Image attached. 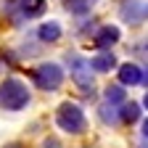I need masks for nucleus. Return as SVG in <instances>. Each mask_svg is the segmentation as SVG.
I'll list each match as a JSON object with an SVG mask.
<instances>
[{"mask_svg": "<svg viewBox=\"0 0 148 148\" xmlns=\"http://www.w3.org/2000/svg\"><path fill=\"white\" fill-rule=\"evenodd\" d=\"M45 11V0H18V13L32 18V16H40Z\"/></svg>", "mask_w": 148, "mask_h": 148, "instance_id": "nucleus-8", "label": "nucleus"}, {"mask_svg": "<svg viewBox=\"0 0 148 148\" xmlns=\"http://www.w3.org/2000/svg\"><path fill=\"white\" fill-rule=\"evenodd\" d=\"M101 119H103L106 124H114L116 119H122V114L114 108V103H106V106H101Z\"/></svg>", "mask_w": 148, "mask_h": 148, "instance_id": "nucleus-14", "label": "nucleus"}, {"mask_svg": "<svg viewBox=\"0 0 148 148\" xmlns=\"http://www.w3.org/2000/svg\"><path fill=\"white\" fill-rule=\"evenodd\" d=\"M90 64H92L95 71H111L116 66V58H114V53H101L95 58H90Z\"/></svg>", "mask_w": 148, "mask_h": 148, "instance_id": "nucleus-10", "label": "nucleus"}, {"mask_svg": "<svg viewBox=\"0 0 148 148\" xmlns=\"http://www.w3.org/2000/svg\"><path fill=\"white\" fill-rule=\"evenodd\" d=\"M56 122H58V127L64 132H69V135L85 132V114L79 111V106H74V103H61L58 114H56Z\"/></svg>", "mask_w": 148, "mask_h": 148, "instance_id": "nucleus-2", "label": "nucleus"}, {"mask_svg": "<svg viewBox=\"0 0 148 148\" xmlns=\"http://www.w3.org/2000/svg\"><path fill=\"white\" fill-rule=\"evenodd\" d=\"M138 116H140V106L132 103V101H127V103L122 106V119H124V122H138Z\"/></svg>", "mask_w": 148, "mask_h": 148, "instance_id": "nucleus-13", "label": "nucleus"}, {"mask_svg": "<svg viewBox=\"0 0 148 148\" xmlns=\"http://www.w3.org/2000/svg\"><path fill=\"white\" fill-rule=\"evenodd\" d=\"M116 40H119V29L116 27H101L95 32V37H92V45L95 48H111Z\"/></svg>", "mask_w": 148, "mask_h": 148, "instance_id": "nucleus-6", "label": "nucleus"}, {"mask_svg": "<svg viewBox=\"0 0 148 148\" xmlns=\"http://www.w3.org/2000/svg\"><path fill=\"white\" fill-rule=\"evenodd\" d=\"M143 135H145V138H148V119H145V122H143Z\"/></svg>", "mask_w": 148, "mask_h": 148, "instance_id": "nucleus-16", "label": "nucleus"}, {"mask_svg": "<svg viewBox=\"0 0 148 148\" xmlns=\"http://www.w3.org/2000/svg\"><path fill=\"white\" fill-rule=\"evenodd\" d=\"M69 61V69H71V77H74V82H77L79 87H92V71H90V66L92 64H87L85 58H79V56H71V58H66Z\"/></svg>", "mask_w": 148, "mask_h": 148, "instance_id": "nucleus-4", "label": "nucleus"}, {"mask_svg": "<svg viewBox=\"0 0 148 148\" xmlns=\"http://www.w3.org/2000/svg\"><path fill=\"white\" fill-rule=\"evenodd\" d=\"M106 103H114V106H119V103H124L127 98H124V90H122V85H108V90H106Z\"/></svg>", "mask_w": 148, "mask_h": 148, "instance_id": "nucleus-12", "label": "nucleus"}, {"mask_svg": "<svg viewBox=\"0 0 148 148\" xmlns=\"http://www.w3.org/2000/svg\"><path fill=\"white\" fill-rule=\"evenodd\" d=\"M64 5H66V11H69V13L82 16V13H87L92 5H95V0H64Z\"/></svg>", "mask_w": 148, "mask_h": 148, "instance_id": "nucleus-11", "label": "nucleus"}, {"mask_svg": "<svg viewBox=\"0 0 148 148\" xmlns=\"http://www.w3.org/2000/svg\"><path fill=\"white\" fill-rule=\"evenodd\" d=\"M42 148H61V145H58V140H56V138H45V140H42Z\"/></svg>", "mask_w": 148, "mask_h": 148, "instance_id": "nucleus-15", "label": "nucleus"}, {"mask_svg": "<svg viewBox=\"0 0 148 148\" xmlns=\"http://www.w3.org/2000/svg\"><path fill=\"white\" fill-rule=\"evenodd\" d=\"M37 37H40L42 42H56L61 37V27L56 21H48V24H42L40 29H37Z\"/></svg>", "mask_w": 148, "mask_h": 148, "instance_id": "nucleus-9", "label": "nucleus"}, {"mask_svg": "<svg viewBox=\"0 0 148 148\" xmlns=\"http://www.w3.org/2000/svg\"><path fill=\"white\" fill-rule=\"evenodd\" d=\"M34 82H37V87H42V90H56L61 82H64V71H61V66L58 64H40L34 69Z\"/></svg>", "mask_w": 148, "mask_h": 148, "instance_id": "nucleus-3", "label": "nucleus"}, {"mask_svg": "<svg viewBox=\"0 0 148 148\" xmlns=\"http://www.w3.org/2000/svg\"><path fill=\"white\" fill-rule=\"evenodd\" d=\"M32 101L29 90L21 79H5L0 82V106L3 108H11V111H18V108H27Z\"/></svg>", "mask_w": 148, "mask_h": 148, "instance_id": "nucleus-1", "label": "nucleus"}, {"mask_svg": "<svg viewBox=\"0 0 148 148\" xmlns=\"http://www.w3.org/2000/svg\"><path fill=\"white\" fill-rule=\"evenodd\" d=\"M143 106H145V108H148V95H145V101H143Z\"/></svg>", "mask_w": 148, "mask_h": 148, "instance_id": "nucleus-19", "label": "nucleus"}, {"mask_svg": "<svg viewBox=\"0 0 148 148\" xmlns=\"http://www.w3.org/2000/svg\"><path fill=\"white\" fill-rule=\"evenodd\" d=\"M119 13H122V18L127 24H140L148 16V3H143V0H124Z\"/></svg>", "mask_w": 148, "mask_h": 148, "instance_id": "nucleus-5", "label": "nucleus"}, {"mask_svg": "<svg viewBox=\"0 0 148 148\" xmlns=\"http://www.w3.org/2000/svg\"><path fill=\"white\" fill-rule=\"evenodd\" d=\"M119 82L122 85H140L143 82V71L135 64H122L119 66Z\"/></svg>", "mask_w": 148, "mask_h": 148, "instance_id": "nucleus-7", "label": "nucleus"}, {"mask_svg": "<svg viewBox=\"0 0 148 148\" xmlns=\"http://www.w3.org/2000/svg\"><path fill=\"white\" fill-rule=\"evenodd\" d=\"M138 148H148V140H145V143H140V145H138Z\"/></svg>", "mask_w": 148, "mask_h": 148, "instance_id": "nucleus-18", "label": "nucleus"}, {"mask_svg": "<svg viewBox=\"0 0 148 148\" xmlns=\"http://www.w3.org/2000/svg\"><path fill=\"white\" fill-rule=\"evenodd\" d=\"M143 82H145V85H148V69H145V74H143Z\"/></svg>", "mask_w": 148, "mask_h": 148, "instance_id": "nucleus-17", "label": "nucleus"}]
</instances>
